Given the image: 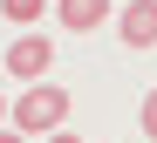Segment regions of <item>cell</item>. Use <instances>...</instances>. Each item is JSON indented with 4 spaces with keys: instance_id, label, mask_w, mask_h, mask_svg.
<instances>
[{
    "instance_id": "cell-1",
    "label": "cell",
    "mask_w": 157,
    "mask_h": 143,
    "mask_svg": "<svg viewBox=\"0 0 157 143\" xmlns=\"http://www.w3.org/2000/svg\"><path fill=\"white\" fill-rule=\"evenodd\" d=\"M68 109H75L68 89L41 75V82H28V96H21V102H7V116H14L21 136H48V130H62V123H68Z\"/></svg>"
},
{
    "instance_id": "cell-2",
    "label": "cell",
    "mask_w": 157,
    "mask_h": 143,
    "mask_svg": "<svg viewBox=\"0 0 157 143\" xmlns=\"http://www.w3.org/2000/svg\"><path fill=\"white\" fill-rule=\"evenodd\" d=\"M48 62H55V41L48 34H14V48H7V75H21V82H41L48 75Z\"/></svg>"
},
{
    "instance_id": "cell-3",
    "label": "cell",
    "mask_w": 157,
    "mask_h": 143,
    "mask_svg": "<svg viewBox=\"0 0 157 143\" xmlns=\"http://www.w3.org/2000/svg\"><path fill=\"white\" fill-rule=\"evenodd\" d=\"M116 34L130 48H157V0H130V7L116 14Z\"/></svg>"
},
{
    "instance_id": "cell-4",
    "label": "cell",
    "mask_w": 157,
    "mask_h": 143,
    "mask_svg": "<svg viewBox=\"0 0 157 143\" xmlns=\"http://www.w3.org/2000/svg\"><path fill=\"white\" fill-rule=\"evenodd\" d=\"M55 21L68 34H96V27L109 21V0H55Z\"/></svg>"
},
{
    "instance_id": "cell-5",
    "label": "cell",
    "mask_w": 157,
    "mask_h": 143,
    "mask_svg": "<svg viewBox=\"0 0 157 143\" xmlns=\"http://www.w3.org/2000/svg\"><path fill=\"white\" fill-rule=\"evenodd\" d=\"M0 14H7L14 27H34V21L48 14V0H0Z\"/></svg>"
},
{
    "instance_id": "cell-6",
    "label": "cell",
    "mask_w": 157,
    "mask_h": 143,
    "mask_svg": "<svg viewBox=\"0 0 157 143\" xmlns=\"http://www.w3.org/2000/svg\"><path fill=\"white\" fill-rule=\"evenodd\" d=\"M137 123H144V136H150V143H157V89H150V96H144V116H137Z\"/></svg>"
},
{
    "instance_id": "cell-7",
    "label": "cell",
    "mask_w": 157,
    "mask_h": 143,
    "mask_svg": "<svg viewBox=\"0 0 157 143\" xmlns=\"http://www.w3.org/2000/svg\"><path fill=\"white\" fill-rule=\"evenodd\" d=\"M48 143H82V136H68V130H48Z\"/></svg>"
},
{
    "instance_id": "cell-8",
    "label": "cell",
    "mask_w": 157,
    "mask_h": 143,
    "mask_svg": "<svg viewBox=\"0 0 157 143\" xmlns=\"http://www.w3.org/2000/svg\"><path fill=\"white\" fill-rule=\"evenodd\" d=\"M0 143H28V136H21V130H0Z\"/></svg>"
},
{
    "instance_id": "cell-9",
    "label": "cell",
    "mask_w": 157,
    "mask_h": 143,
    "mask_svg": "<svg viewBox=\"0 0 157 143\" xmlns=\"http://www.w3.org/2000/svg\"><path fill=\"white\" fill-rule=\"evenodd\" d=\"M0 116H7V96H0Z\"/></svg>"
}]
</instances>
